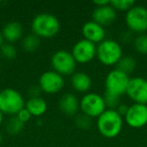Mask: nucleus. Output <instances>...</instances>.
Instances as JSON below:
<instances>
[{"label":"nucleus","instance_id":"obj_26","mask_svg":"<svg viewBox=\"0 0 147 147\" xmlns=\"http://www.w3.org/2000/svg\"><path fill=\"white\" fill-rule=\"evenodd\" d=\"M92 118L88 117L87 115L85 114H79L76 116V120H75V123L76 125L79 127L80 129H83V130H87L91 127L92 125Z\"/></svg>","mask_w":147,"mask_h":147},{"label":"nucleus","instance_id":"obj_21","mask_svg":"<svg viewBox=\"0 0 147 147\" xmlns=\"http://www.w3.org/2000/svg\"><path fill=\"white\" fill-rule=\"evenodd\" d=\"M24 125L18 118L15 116H10V118L5 123V130L10 135H17L23 130Z\"/></svg>","mask_w":147,"mask_h":147},{"label":"nucleus","instance_id":"obj_23","mask_svg":"<svg viewBox=\"0 0 147 147\" xmlns=\"http://www.w3.org/2000/svg\"><path fill=\"white\" fill-rule=\"evenodd\" d=\"M133 45L136 51L142 55L147 53V34L146 33H140L133 39Z\"/></svg>","mask_w":147,"mask_h":147},{"label":"nucleus","instance_id":"obj_1","mask_svg":"<svg viewBox=\"0 0 147 147\" xmlns=\"http://www.w3.org/2000/svg\"><path fill=\"white\" fill-rule=\"evenodd\" d=\"M61 23L55 15L49 12L38 13L31 21V32L40 38H49L59 33Z\"/></svg>","mask_w":147,"mask_h":147},{"label":"nucleus","instance_id":"obj_12","mask_svg":"<svg viewBox=\"0 0 147 147\" xmlns=\"http://www.w3.org/2000/svg\"><path fill=\"white\" fill-rule=\"evenodd\" d=\"M124 121L132 128H141L147 124V105L133 103L129 106Z\"/></svg>","mask_w":147,"mask_h":147},{"label":"nucleus","instance_id":"obj_14","mask_svg":"<svg viewBox=\"0 0 147 147\" xmlns=\"http://www.w3.org/2000/svg\"><path fill=\"white\" fill-rule=\"evenodd\" d=\"M82 32L84 35V38L87 40H90L91 42L95 45H99L104 39H106V30L105 27L98 24L93 20L87 21L83 24Z\"/></svg>","mask_w":147,"mask_h":147},{"label":"nucleus","instance_id":"obj_32","mask_svg":"<svg viewBox=\"0 0 147 147\" xmlns=\"http://www.w3.org/2000/svg\"><path fill=\"white\" fill-rule=\"evenodd\" d=\"M3 119H4V114H3V113L1 112V110H0V126H1V124H2Z\"/></svg>","mask_w":147,"mask_h":147},{"label":"nucleus","instance_id":"obj_2","mask_svg":"<svg viewBox=\"0 0 147 147\" xmlns=\"http://www.w3.org/2000/svg\"><path fill=\"white\" fill-rule=\"evenodd\" d=\"M124 119L116 110L106 109L97 118V128L106 138H114L120 134Z\"/></svg>","mask_w":147,"mask_h":147},{"label":"nucleus","instance_id":"obj_17","mask_svg":"<svg viewBox=\"0 0 147 147\" xmlns=\"http://www.w3.org/2000/svg\"><path fill=\"white\" fill-rule=\"evenodd\" d=\"M71 85L79 93H89L92 87V78L85 71H75L71 76Z\"/></svg>","mask_w":147,"mask_h":147},{"label":"nucleus","instance_id":"obj_3","mask_svg":"<svg viewBox=\"0 0 147 147\" xmlns=\"http://www.w3.org/2000/svg\"><path fill=\"white\" fill-rule=\"evenodd\" d=\"M24 106V98L17 90L5 88L0 91V110L4 115L15 116Z\"/></svg>","mask_w":147,"mask_h":147},{"label":"nucleus","instance_id":"obj_27","mask_svg":"<svg viewBox=\"0 0 147 147\" xmlns=\"http://www.w3.org/2000/svg\"><path fill=\"white\" fill-rule=\"evenodd\" d=\"M16 117L23 123V124H25V123H27L29 120H30L32 116H31V114L28 112V110H27V109L25 108V106H24V108H22L16 114Z\"/></svg>","mask_w":147,"mask_h":147},{"label":"nucleus","instance_id":"obj_5","mask_svg":"<svg viewBox=\"0 0 147 147\" xmlns=\"http://www.w3.org/2000/svg\"><path fill=\"white\" fill-rule=\"evenodd\" d=\"M51 63L53 69L57 74L65 76H71L77 67V61L74 59L71 51L65 49H59L51 55Z\"/></svg>","mask_w":147,"mask_h":147},{"label":"nucleus","instance_id":"obj_8","mask_svg":"<svg viewBox=\"0 0 147 147\" xmlns=\"http://www.w3.org/2000/svg\"><path fill=\"white\" fill-rule=\"evenodd\" d=\"M80 109L82 110L83 114L87 115L90 118H98L107 108L102 95L89 92L81 99Z\"/></svg>","mask_w":147,"mask_h":147},{"label":"nucleus","instance_id":"obj_4","mask_svg":"<svg viewBox=\"0 0 147 147\" xmlns=\"http://www.w3.org/2000/svg\"><path fill=\"white\" fill-rule=\"evenodd\" d=\"M123 57V49L118 41L111 38H106L97 45L98 59L105 65H117Z\"/></svg>","mask_w":147,"mask_h":147},{"label":"nucleus","instance_id":"obj_13","mask_svg":"<svg viewBox=\"0 0 147 147\" xmlns=\"http://www.w3.org/2000/svg\"><path fill=\"white\" fill-rule=\"evenodd\" d=\"M92 20L106 27L111 25L117 18V11L111 6L110 2L102 6H96L92 13Z\"/></svg>","mask_w":147,"mask_h":147},{"label":"nucleus","instance_id":"obj_11","mask_svg":"<svg viewBox=\"0 0 147 147\" xmlns=\"http://www.w3.org/2000/svg\"><path fill=\"white\" fill-rule=\"evenodd\" d=\"M126 95L134 103L147 105V79L142 77L130 78Z\"/></svg>","mask_w":147,"mask_h":147},{"label":"nucleus","instance_id":"obj_33","mask_svg":"<svg viewBox=\"0 0 147 147\" xmlns=\"http://www.w3.org/2000/svg\"><path fill=\"white\" fill-rule=\"evenodd\" d=\"M2 141H3V136H2V134L0 133V144L2 143Z\"/></svg>","mask_w":147,"mask_h":147},{"label":"nucleus","instance_id":"obj_24","mask_svg":"<svg viewBox=\"0 0 147 147\" xmlns=\"http://www.w3.org/2000/svg\"><path fill=\"white\" fill-rule=\"evenodd\" d=\"M102 96H103V99H104V102H105V105H106L107 109L116 110L119 105L121 104V97H119V96L111 94V93L106 92V91H105Z\"/></svg>","mask_w":147,"mask_h":147},{"label":"nucleus","instance_id":"obj_22","mask_svg":"<svg viewBox=\"0 0 147 147\" xmlns=\"http://www.w3.org/2000/svg\"><path fill=\"white\" fill-rule=\"evenodd\" d=\"M0 55L6 61H12L17 55V49L12 43L4 42L0 47Z\"/></svg>","mask_w":147,"mask_h":147},{"label":"nucleus","instance_id":"obj_25","mask_svg":"<svg viewBox=\"0 0 147 147\" xmlns=\"http://www.w3.org/2000/svg\"><path fill=\"white\" fill-rule=\"evenodd\" d=\"M110 4L115 10L118 11H128L132 8L136 3L133 0H111Z\"/></svg>","mask_w":147,"mask_h":147},{"label":"nucleus","instance_id":"obj_31","mask_svg":"<svg viewBox=\"0 0 147 147\" xmlns=\"http://www.w3.org/2000/svg\"><path fill=\"white\" fill-rule=\"evenodd\" d=\"M4 38H3V35H2V32H1V30H0V47H2V45L4 43Z\"/></svg>","mask_w":147,"mask_h":147},{"label":"nucleus","instance_id":"obj_29","mask_svg":"<svg viewBox=\"0 0 147 147\" xmlns=\"http://www.w3.org/2000/svg\"><path fill=\"white\" fill-rule=\"evenodd\" d=\"M129 109V106L127 104H124V103H121L120 105L118 106V108L116 109V111L119 113V114L121 115V116L123 117V119H124V116L126 115L127 111H128Z\"/></svg>","mask_w":147,"mask_h":147},{"label":"nucleus","instance_id":"obj_15","mask_svg":"<svg viewBox=\"0 0 147 147\" xmlns=\"http://www.w3.org/2000/svg\"><path fill=\"white\" fill-rule=\"evenodd\" d=\"M2 35L5 42L14 43L23 37V27L20 22L16 20L8 21L2 28Z\"/></svg>","mask_w":147,"mask_h":147},{"label":"nucleus","instance_id":"obj_6","mask_svg":"<svg viewBox=\"0 0 147 147\" xmlns=\"http://www.w3.org/2000/svg\"><path fill=\"white\" fill-rule=\"evenodd\" d=\"M125 22L131 32L144 33L147 31V8L143 5L135 4L126 12Z\"/></svg>","mask_w":147,"mask_h":147},{"label":"nucleus","instance_id":"obj_19","mask_svg":"<svg viewBox=\"0 0 147 147\" xmlns=\"http://www.w3.org/2000/svg\"><path fill=\"white\" fill-rule=\"evenodd\" d=\"M40 45H41V38L33 32L27 33L21 39V47H22V49L25 51H28V53L36 51L39 49Z\"/></svg>","mask_w":147,"mask_h":147},{"label":"nucleus","instance_id":"obj_18","mask_svg":"<svg viewBox=\"0 0 147 147\" xmlns=\"http://www.w3.org/2000/svg\"><path fill=\"white\" fill-rule=\"evenodd\" d=\"M25 108L32 117H40L47 112V103L41 97H32L25 102Z\"/></svg>","mask_w":147,"mask_h":147},{"label":"nucleus","instance_id":"obj_10","mask_svg":"<svg viewBox=\"0 0 147 147\" xmlns=\"http://www.w3.org/2000/svg\"><path fill=\"white\" fill-rule=\"evenodd\" d=\"M71 53L77 63H90L97 57V45L82 38L73 45Z\"/></svg>","mask_w":147,"mask_h":147},{"label":"nucleus","instance_id":"obj_16","mask_svg":"<svg viewBox=\"0 0 147 147\" xmlns=\"http://www.w3.org/2000/svg\"><path fill=\"white\" fill-rule=\"evenodd\" d=\"M59 108L67 116H76L80 109V101L73 93H65L59 99Z\"/></svg>","mask_w":147,"mask_h":147},{"label":"nucleus","instance_id":"obj_20","mask_svg":"<svg viewBox=\"0 0 147 147\" xmlns=\"http://www.w3.org/2000/svg\"><path fill=\"white\" fill-rule=\"evenodd\" d=\"M137 63L135 61L134 57H130V55H126V57H122L120 61L117 63L116 69L119 71H123L126 75H130L135 69H136Z\"/></svg>","mask_w":147,"mask_h":147},{"label":"nucleus","instance_id":"obj_9","mask_svg":"<svg viewBox=\"0 0 147 147\" xmlns=\"http://www.w3.org/2000/svg\"><path fill=\"white\" fill-rule=\"evenodd\" d=\"M41 92L47 94H57L63 90L65 86V79L57 71H45L40 75L38 79V84Z\"/></svg>","mask_w":147,"mask_h":147},{"label":"nucleus","instance_id":"obj_28","mask_svg":"<svg viewBox=\"0 0 147 147\" xmlns=\"http://www.w3.org/2000/svg\"><path fill=\"white\" fill-rule=\"evenodd\" d=\"M41 90L39 88L38 85H35V86H31L28 90L29 98H32V97H40Z\"/></svg>","mask_w":147,"mask_h":147},{"label":"nucleus","instance_id":"obj_7","mask_svg":"<svg viewBox=\"0 0 147 147\" xmlns=\"http://www.w3.org/2000/svg\"><path fill=\"white\" fill-rule=\"evenodd\" d=\"M130 82V76L117 69L109 71L105 79V91L116 96L122 97L126 94Z\"/></svg>","mask_w":147,"mask_h":147},{"label":"nucleus","instance_id":"obj_30","mask_svg":"<svg viewBox=\"0 0 147 147\" xmlns=\"http://www.w3.org/2000/svg\"><path fill=\"white\" fill-rule=\"evenodd\" d=\"M110 1H106V0H102V1H94V4L96 6H102V5L108 4Z\"/></svg>","mask_w":147,"mask_h":147}]
</instances>
